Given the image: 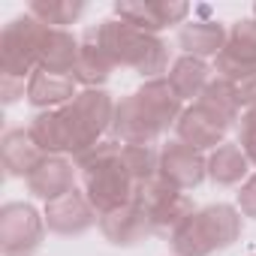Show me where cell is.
Segmentation results:
<instances>
[{"label": "cell", "mask_w": 256, "mask_h": 256, "mask_svg": "<svg viewBox=\"0 0 256 256\" xmlns=\"http://www.w3.org/2000/svg\"><path fill=\"white\" fill-rule=\"evenodd\" d=\"M120 151H124V142L112 136V139L96 142L90 151H84L76 160L82 190H84V196L90 199V205L96 208L100 217L136 202L139 184L126 172V166L120 160Z\"/></svg>", "instance_id": "1"}, {"label": "cell", "mask_w": 256, "mask_h": 256, "mask_svg": "<svg viewBox=\"0 0 256 256\" xmlns=\"http://www.w3.org/2000/svg\"><path fill=\"white\" fill-rule=\"evenodd\" d=\"M94 34H96V42L106 48V54L112 58L114 66H124V70H133L139 72L145 82L151 78H163L169 72V42L157 34H145L133 24H126L124 18L112 16V18H102L100 24H94Z\"/></svg>", "instance_id": "2"}, {"label": "cell", "mask_w": 256, "mask_h": 256, "mask_svg": "<svg viewBox=\"0 0 256 256\" xmlns=\"http://www.w3.org/2000/svg\"><path fill=\"white\" fill-rule=\"evenodd\" d=\"M241 229H244V214L238 211V205L211 202L196 208L169 235V247L172 256H211L217 250L232 247L241 238Z\"/></svg>", "instance_id": "3"}, {"label": "cell", "mask_w": 256, "mask_h": 256, "mask_svg": "<svg viewBox=\"0 0 256 256\" xmlns=\"http://www.w3.org/2000/svg\"><path fill=\"white\" fill-rule=\"evenodd\" d=\"M114 106L118 100L106 88H88L78 90L72 102H66L60 112L64 130H66V145H70V160H78L84 151H90L96 142L106 139L114 120Z\"/></svg>", "instance_id": "4"}, {"label": "cell", "mask_w": 256, "mask_h": 256, "mask_svg": "<svg viewBox=\"0 0 256 256\" xmlns=\"http://www.w3.org/2000/svg\"><path fill=\"white\" fill-rule=\"evenodd\" d=\"M46 24L36 22L28 10L0 30V72L30 78L40 70V42H42Z\"/></svg>", "instance_id": "5"}, {"label": "cell", "mask_w": 256, "mask_h": 256, "mask_svg": "<svg viewBox=\"0 0 256 256\" xmlns=\"http://www.w3.org/2000/svg\"><path fill=\"white\" fill-rule=\"evenodd\" d=\"M136 205L148 214L154 235H163V238H169V235L196 211L190 193L172 187V184L163 181L160 175L151 178V181H145V184H139V190H136Z\"/></svg>", "instance_id": "6"}, {"label": "cell", "mask_w": 256, "mask_h": 256, "mask_svg": "<svg viewBox=\"0 0 256 256\" xmlns=\"http://www.w3.org/2000/svg\"><path fill=\"white\" fill-rule=\"evenodd\" d=\"M46 217L30 202H6L0 208V253L34 256L46 238Z\"/></svg>", "instance_id": "7"}, {"label": "cell", "mask_w": 256, "mask_h": 256, "mask_svg": "<svg viewBox=\"0 0 256 256\" xmlns=\"http://www.w3.org/2000/svg\"><path fill=\"white\" fill-rule=\"evenodd\" d=\"M190 4L184 0H118L114 16L124 18L126 24H133L145 34H163L166 28H181L190 22Z\"/></svg>", "instance_id": "8"}, {"label": "cell", "mask_w": 256, "mask_h": 256, "mask_svg": "<svg viewBox=\"0 0 256 256\" xmlns=\"http://www.w3.org/2000/svg\"><path fill=\"white\" fill-rule=\"evenodd\" d=\"M42 217H46V226L64 238H76V235H84L88 229L100 226V214L82 187L70 190L66 196H60L54 202H46Z\"/></svg>", "instance_id": "9"}, {"label": "cell", "mask_w": 256, "mask_h": 256, "mask_svg": "<svg viewBox=\"0 0 256 256\" xmlns=\"http://www.w3.org/2000/svg\"><path fill=\"white\" fill-rule=\"evenodd\" d=\"M160 178L172 187L190 193L208 178V154L172 139L160 148Z\"/></svg>", "instance_id": "10"}, {"label": "cell", "mask_w": 256, "mask_h": 256, "mask_svg": "<svg viewBox=\"0 0 256 256\" xmlns=\"http://www.w3.org/2000/svg\"><path fill=\"white\" fill-rule=\"evenodd\" d=\"M256 70V18H238L229 28L226 48L214 58V76L235 82L238 76Z\"/></svg>", "instance_id": "11"}, {"label": "cell", "mask_w": 256, "mask_h": 256, "mask_svg": "<svg viewBox=\"0 0 256 256\" xmlns=\"http://www.w3.org/2000/svg\"><path fill=\"white\" fill-rule=\"evenodd\" d=\"M226 133H229V126L199 102H190L175 124V139L202 154H211L214 148H220L226 142Z\"/></svg>", "instance_id": "12"}, {"label": "cell", "mask_w": 256, "mask_h": 256, "mask_svg": "<svg viewBox=\"0 0 256 256\" xmlns=\"http://www.w3.org/2000/svg\"><path fill=\"white\" fill-rule=\"evenodd\" d=\"M76 181H78V166H76V160L46 154L42 163L30 172V178H28L24 184H28V193H30V196H36V199H42V202H54V199L66 196L70 190H76Z\"/></svg>", "instance_id": "13"}, {"label": "cell", "mask_w": 256, "mask_h": 256, "mask_svg": "<svg viewBox=\"0 0 256 256\" xmlns=\"http://www.w3.org/2000/svg\"><path fill=\"white\" fill-rule=\"evenodd\" d=\"M133 94H136L142 112L148 114V120L160 130V136H166V133L172 130V126L178 124V118H181V112L187 108L184 100L172 90V84H169L166 76L145 82V84H142L139 90H133Z\"/></svg>", "instance_id": "14"}, {"label": "cell", "mask_w": 256, "mask_h": 256, "mask_svg": "<svg viewBox=\"0 0 256 256\" xmlns=\"http://www.w3.org/2000/svg\"><path fill=\"white\" fill-rule=\"evenodd\" d=\"M100 232L114 247H136L139 241H145L148 235H154L148 214L136 202L124 205V208H118L112 214H102L100 217Z\"/></svg>", "instance_id": "15"}, {"label": "cell", "mask_w": 256, "mask_h": 256, "mask_svg": "<svg viewBox=\"0 0 256 256\" xmlns=\"http://www.w3.org/2000/svg\"><path fill=\"white\" fill-rule=\"evenodd\" d=\"M42 151L34 142V136L28 133V126H12L0 139V163L10 178H30V172L42 163Z\"/></svg>", "instance_id": "16"}, {"label": "cell", "mask_w": 256, "mask_h": 256, "mask_svg": "<svg viewBox=\"0 0 256 256\" xmlns=\"http://www.w3.org/2000/svg\"><path fill=\"white\" fill-rule=\"evenodd\" d=\"M226 40H229V28L217 18H190L178 28V46L184 54H193V58H217L223 48H226Z\"/></svg>", "instance_id": "17"}, {"label": "cell", "mask_w": 256, "mask_h": 256, "mask_svg": "<svg viewBox=\"0 0 256 256\" xmlns=\"http://www.w3.org/2000/svg\"><path fill=\"white\" fill-rule=\"evenodd\" d=\"M112 133L124 145H154L160 139V130L148 120V114L142 112L136 94H126V96L118 100L114 120H112Z\"/></svg>", "instance_id": "18"}, {"label": "cell", "mask_w": 256, "mask_h": 256, "mask_svg": "<svg viewBox=\"0 0 256 256\" xmlns=\"http://www.w3.org/2000/svg\"><path fill=\"white\" fill-rule=\"evenodd\" d=\"M76 96H78V82H76L72 76L36 70V72L28 78V102H30L36 112L64 108V106L72 102Z\"/></svg>", "instance_id": "19"}, {"label": "cell", "mask_w": 256, "mask_h": 256, "mask_svg": "<svg viewBox=\"0 0 256 256\" xmlns=\"http://www.w3.org/2000/svg\"><path fill=\"white\" fill-rule=\"evenodd\" d=\"M78 52H82V36H76L72 30L46 28L42 42H40V70L72 76L78 64Z\"/></svg>", "instance_id": "20"}, {"label": "cell", "mask_w": 256, "mask_h": 256, "mask_svg": "<svg viewBox=\"0 0 256 256\" xmlns=\"http://www.w3.org/2000/svg\"><path fill=\"white\" fill-rule=\"evenodd\" d=\"M114 70H118V66L112 64V58L106 54V48L96 42L94 28H88V30L82 34V52H78V64H76V70H72V78L78 82L82 90H88V88H102V84L112 78Z\"/></svg>", "instance_id": "21"}, {"label": "cell", "mask_w": 256, "mask_h": 256, "mask_svg": "<svg viewBox=\"0 0 256 256\" xmlns=\"http://www.w3.org/2000/svg\"><path fill=\"white\" fill-rule=\"evenodd\" d=\"M172 90L184 100V102H196L202 96V90L208 88V82L214 78V66H208V60L193 58V54H181L172 60L169 72H166Z\"/></svg>", "instance_id": "22"}, {"label": "cell", "mask_w": 256, "mask_h": 256, "mask_svg": "<svg viewBox=\"0 0 256 256\" xmlns=\"http://www.w3.org/2000/svg\"><path fill=\"white\" fill-rule=\"evenodd\" d=\"M250 178V160L238 142H223L208 154V181L217 187H241Z\"/></svg>", "instance_id": "23"}, {"label": "cell", "mask_w": 256, "mask_h": 256, "mask_svg": "<svg viewBox=\"0 0 256 256\" xmlns=\"http://www.w3.org/2000/svg\"><path fill=\"white\" fill-rule=\"evenodd\" d=\"M28 133L34 136V142L40 145L42 154H52V157H70V145H66V130H64V120H60V112L52 108V112H36L28 124Z\"/></svg>", "instance_id": "24"}, {"label": "cell", "mask_w": 256, "mask_h": 256, "mask_svg": "<svg viewBox=\"0 0 256 256\" xmlns=\"http://www.w3.org/2000/svg\"><path fill=\"white\" fill-rule=\"evenodd\" d=\"M199 106H205L211 114H217L229 130L232 126H238V120H241V114H244V108H241V102H238V96H235V88H232V82L229 78H220V76H214L211 82H208V88L202 90V96L196 100Z\"/></svg>", "instance_id": "25"}, {"label": "cell", "mask_w": 256, "mask_h": 256, "mask_svg": "<svg viewBox=\"0 0 256 256\" xmlns=\"http://www.w3.org/2000/svg\"><path fill=\"white\" fill-rule=\"evenodd\" d=\"M28 12L42 22L46 28H60L66 30L70 24H76L84 12V0H30Z\"/></svg>", "instance_id": "26"}, {"label": "cell", "mask_w": 256, "mask_h": 256, "mask_svg": "<svg viewBox=\"0 0 256 256\" xmlns=\"http://www.w3.org/2000/svg\"><path fill=\"white\" fill-rule=\"evenodd\" d=\"M120 160L136 184H145L160 175V148L154 145H124Z\"/></svg>", "instance_id": "27"}, {"label": "cell", "mask_w": 256, "mask_h": 256, "mask_svg": "<svg viewBox=\"0 0 256 256\" xmlns=\"http://www.w3.org/2000/svg\"><path fill=\"white\" fill-rule=\"evenodd\" d=\"M238 145L247 154L250 166H256V108H247L238 120Z\"/></svg>", "instance_id": "28"}, {"label": "cell", "mask_w": 256, "mask_h": 256, "mask_svg": "<svg viewBox=\"0 0 256 256\" xmlns=\"http://www.w3.org/2000/svg\"><path fill=\"white\" fill-rule=\"evenodd\" d=\"M232 88H235V96H238V102H241L244 112H247V108H256V70L238 76V78L232 82Z\"/></svg>", "instance_id": "29"}, {"label": "cell", "mask_w": 256, "mask_h": 256, "mask_svg": "<svg viewBox=\"0 0 256 256\" xmlns=\"http://www.w3.org/2000/svg\"><path fill=\"white\" fill-rule=\"evenodd\" d=\"M22 96H28V78L4 76V72H0V100H4V106H12Z\"/></svg>", "instance_id": "30"}, {"label": "cell", "mask_w": 256, "mask_h": 256, "mask_svg": "<svg viewBox=\"0 0 256 256\" xmlns=\"http://www.w3.org/2000/svg\"><path fill=\"white\" fill-rule=\"evenodd\" d=\"M238 211L256 220V172H250V178L238 187Z\"/></svg>", "instance_id": "31"}, {"label": "cell", "mask_w": 256, "mask_h": 256, "mask_svg": "<svg viewBox=\"0 0 256 256\" xmlns=\"http://www.w3.org/2000/svg\"><path fill=\"white\" fill-rule=\"evenodd\" d=\"M253 18H256V4H253Z\"/></svg>", "instance_id": "32"}]
</instances>
